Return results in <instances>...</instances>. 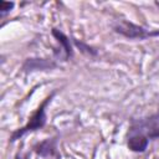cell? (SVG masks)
I'll return each mask as SVG.
<instances>
[{"mask_svg":"<svg viewBox=\"0 0 159 159\" xmlns=\"http://www.w3.org/2000/svg\"><path fill=\"white\" fill-rule=\"evenodd\" d=\"M113 31L125 39L130 40H145L159 36V30L147 29L144 26L137 25L128 20H119L113 25Z\"/></svg>","mask_w":159,"mask_h":159,"instance_id":"cell-3","label":"cell"},{"mask_svg":"<svg viewBox=\"0 0 159 159\" xmlns=\"http://www.w3.org/2000/svg\"><path fill=\"white\" fill-rule=\"evenodd\" d=\"M159 138V111L149 117L132 119L127 133V147L134 153H143L149 140Z\"/></svg>","mask_w":159,"mask_h":159,"instance_id":"cell-1","label":"cell"},{"mask_svg":"<svg viewBox=\"0 0 159 159\" xmlns=\"http://www.w3.org/2000/svg\"><path fill=\"white\" fill-rule=\"evenodd\" d=\"M15 159H27L26 157H24L22 154H20V153H17L16 155H15Z\"/></svg>","mask_w":159,"mask_h":159,"instance_id":"cell-9","label":"cell"},{"mask_svg":"<svg viewBox=\"0 0 159 159\" xmlns=\"http://www.w3.org/2000/svg\"><path fill=\"white\" fill-rule=\"evenodd\" d=\"M34 152L43 159H61L56 138H47L34 147Z\"/></svg>","mask_w":159,"mask_h":159,"instance_id":"cell-5","label":"cell"},{"mask_svg":"<svg viewBox=\"0 0 159 159\" xmlns=\"http://www.w3.org/2000/svg\"><path fill=\"white\" fill-rule=\"evenodd\" d=\"M15 6V2L10 1H0V15L1 17H5Z\"/></svg>","mask_w":159,"mask_h":159,"instance_id":"cell-8","label":"cell"},{"mask_svg":"<svg viewBox=\"0 0 159 159\" xmlns=\"http://www.w3.org/2000/svg\"><path fill=\"white\" fill-rule=\"evenodd\" d=\"M51 34H52V36L55 37V40L57 41V43L60 46V50L53 51L55 57L58 58V60L62 58L63 61H68L73 56V48H72L70 37L67 35H65L61 30L55 29V27L51 30Z\"/></svg>","mask_w":159,"mask_h":159,"instance_id":"cell-4","label":"cell"},{"mask_svg":"<svg viewBox=\"0 0 159 159\" xmlns=\"http://www.w3.org/2000/svg\"><path fill=\"white\" fill-rule=\"evenodd\" d=\"M72 42L75 43V46H77L81 50V52H83V53H86L88 56H96L97 55V51L93 47H91L89 45H87V43H84L82 41H78L77 39H72Z\"/></svg>","mask_w":159,"mask_h":159,"instance_id":"cell-7","label":"cell"},{"mask_svg":"<svg viewBox=\"0 0 159 159\" xmlns=\"http://www.w3.org/2000/svg\"><path fill=\"white\" fill-rule=\"evenodd\" d=\"M57 67V63L55 60H47V58H39V57H31L25 60L22 63L21 71L22 72H34V71H48Z\"/></svg>","mask_w":159,"mask_h":159,"instance_id":"cell-6","label":"cell"},{"mask_svg":"<svg viewBox=\"0 0 159 159\" xmlns=\"http://www.w3.org/2000/svg\"><path fill=\"white\" fill-rule=\"evenodd\" d=\"M56 93H57L56 89L52 91V92L40 103V106L36 108V111H35V112L32 113V116L29 118V122H27L24 127L19 128V129H16V130H14V132L11 133L10 139H9L10 143H14V142L19 140L20 138H22L24 135H26V134H29V133H32V132H35V130H39V129H41V128L45 127V124H46V108H47L48 103L52 101V98L55 97Z\"/></svg>","mask_w":159,"mask_h":159,"instance_id":"cell-2","label":"cell"}]
</instances>
